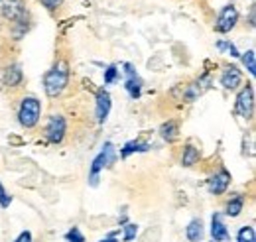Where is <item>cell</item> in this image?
Returning <instances> with one entry per match:
<instances>
[{
	"label": "cell",
	"mask_w": 256,
	"mask_h": 242,
	"mask_svg": "<svg viewBox=\"0 0 256 242\" xmlns=\"http://www.w3.org/2000/svg\"><path fill=\"white\" fill-rule=\"evenodd\" d=\"M69 77H71V71H69V63L64 60L56 61L44 75V91L50 98H58L62 96L64 91L69 85Z\"/></svg>",
	"instance_id": "cell-1"
},
{
	"label": "cell",
	"mask_w": 256,
	"mask_h": 242,
	"mask_svg": "<svg viewBox=\"0 0 256 242\" xmlns=\"http://www.w3.org/2000/svg\"><path fill=\"white\" fill-rule=\"evenodd\" d=\"M114 162H116V148H114V144H112V142H104V144H102V150L98 152L96 158L91 162L87 183H89L91 187H96V185H98V176H100V172L106 170V168H112Z\"/></svg>",
	"instance_id": "cell-2"
},
{
	"label": "cell",
	"mask_w": 256,
	"mask_h": 242,
	"mask_svg": "<svg viewBox=\"0 0 256 242\" xmlns=\"http://www.w3.org/2000/svg\"><path fill=\"white\" fill-rule=\"evenodd\" d=\"M42 118V100L38 96H24L20 106H18V122L22 128L26 130H32L38 126V122Z\"/></svg>",
	"instance_id": "cell-3"
},
{
	"label": "cell",
	"mask_w": 256,
	"mask_h": 242,
	"mask_svg": "<svg viewBox=\"0 0 256 242\" xmlns=\"http://www.w3.org/2000/svg\"><path fill=\"white\" fill-rule=\"evenodd\" d=\"M254 110V89L250 83L242 85L240 91L236 94V102H234V112L240 118H250Z\"/></svg>",
	"instance_id": "cell-4"
},
{
	"label": "cell",
	"mask_w": 256,
	"mask_h": 242,
	"mask_svg": "<svg viewBox=\"0 0 256 242\" xmlns=\"http://www.w3.org/2000/svg\"><path fill=\"white\" fill-rule=\"evenodd\" d=\"M65 132H67V120H65L64 114H52L48 122H46V138L52 142V144H62L65 138Z\"/></svg>",
	"instance_id": "cell-5"
},
{
	"label": "cell",
	"mask_w": 256,
	"mask_h": 242,
	"mask_svg": "<svg viewBox=\"0 0 256 242\" xmlns=\"http://www.w3.org/2000/svg\"><path fill=\"white\" fill-rule=\"evenodd\" d=\"M238 24V10L234 4H226L223 6V10L219 12L217 20H215V32L219 34H228L236 28Z\"/></svg>",
	"instance_id": "cell-6"
},
{
	"label": "cell",
	"mask_w": 256,
	"mask_h": 242,
	"mask_svg": "<svg viewBox=\"0 0 256 242\" xmlns=\"http://www.w3.org/2000/svg\"><path fill=\"white\" fill-rule=\"evenodd\" d=\"M122 73H124V89L126 92L130 94V98H140V94H142V79H140V75L136 73V69H134V65L132 63H122Z\"/></svg>",
	"instance_id": "cell-7"
},
{
	"label": "cell",
	"mask_w": 256,
	"mask_h": 242,
	"mask_svg": "<svg viewBox=\"0 0 256 242\" xmlns=\"http://www.w3.org/2000/svg\"><path fill=\"white\" fill-rule=\"evenodd\" d=\"M110 108H112L110 92L102 87V89L96 91V96H95V118L98 124H104L106 122L108 114H110Z\"/></svg>",
	"instance_id": "cell-8"
},
{
	"label": "cell",
	"mask_w": 256,
	"mask_h": 242,
	"mask_svg": "<svg viewBox=\"0 0 256 242\" xmlns=\"http://www.w3.org/2000/svg\"><path fill=\"white\" fill-rule=\"evenodd\" d=\"M219 83L223 85V89H226V91H236V89L242 85V71H240L236 65L224 67Z\"/></svg>",
	"instance_id": "cell-9"
},
{
	"label": "cell",
	"mask_w": 256,
	"mask_h": 242,
	"mask_svg": "<svg viewBox=\"0 0 256 242\" xmlns=\"http://www.w3.org/2000/svg\"><path fill=\"white\" fill-rule=\"evenodd\" d=\"M2 14L6 20H12L14 24L28 20V12H26V6L22 0H6V4L2 6Z\"/></svg>",
	"instance_id": "cell-10"
},
{
	"label": "cell",
	"mask_w": 256,
	"mask_h": 242,
	"mask_svg": "<svg viewBox=\"0 0 256 242\" xmlns=\"http://www.w3.org/2000/svg\"><path fill=\"white\" fill-rule=\"evenodd\" d=\"M228 185H230V174L226 170H219L217 174H213L209 178L207 189H209L211 195H223V193H226Z\"/></svg>",
	"instance_id": "cell-11"
},
{
	"label": "cell",
	"mask_w": 256,
	"mask_h": 242,
	"mask_svg": "<svg viewBox=\"0 0 256 242\" xmlns=\"http://www.w3.org/2000/svg\"><path fill=\"white\" fill-rule=\"evenodd\" d=\"M211 236H213V242H228L230 240V232H228L226 224L223 222L221 212H215V214L211 216Z\"/></svg>",
	"instance_id": "cell-12"
},
{
	"label": "cell",
	"mask_w": 256,
	"mask_h": 242,
	"mask_svg": "<svg viewBox=\"0 0 256 242\" xmlns=\"http://www.w3.org/2000/svg\"><path fill=\"white\" fill-rule=\"evenodd\" d=\"M24 81V73L20 69V65H8L4 69V75H2V83L6 87H20Z\"/></svg>",
	"instance_id": "cell-13"
},
{
	"label": "cell",
	"mask_w": 256,
	"mask_h": 242,
	"mask_svg": "<svg viewBox=\"0 0 256 242\" xmlns=\"http://www.w3.org/2000/svg\"><path fill=\"white\" fill-rule=\"evenodd\" d=\"M160 136L166 142H176L180 138V122L168 120L160 126Z\"/></svg>",
	"instance_id": "cell-14"
},
{
	"label": "cell",
	"mask_w": 256,
	"mask_h": 242,
	"mask_svg": "<svg viewBox=\"0 0 256 242\" xmlns=\"http://www.w3.org/2000/svg\"><path fill=\"white\" fill-rule=\"evenodd\" d=\"M203 234H205V228H203L201 218H193V220H190V224L186 226V236H188V240L190 242L203 240Z\"/></svg>",
	"instance_id": "cell-15"
},
{
	"label": "cell",
	"mask_w": 256,
	"mask_h": 242,
	"mask_svg": "<svg viewBox=\"0 0 256 242\" xmlns=\"http://www.w3.org/2000/svg\"><path fill=\"white\" fill-rule=\"evenodd\" d=\"M244 209V195H234L228 199L226 207H224V214L230 216V218H236Z\"/></svg>",
	"instance_id": "cell-16"
},
{
	"label": "cell",
	"mask_w": 256,
	"mask_h": 242,
	"mask_svg": "<svg viewBox=\"0 0 256 242\" xmlns=\"http://www.w3.org/2000/svg\"><path fill=\"white\" fill-rule=\"evenodd\" d=\"M148 150H150V144H148V142L130 140V142H126V144L120 148V158L126 160L128 156H132V154H140V152H148Z\"/></svg>",
	"instance_id": "cell-17"
},
{
	"label": "cell",
	"mask_w": 256,
	"mask_h": 242,
	"mask_svg": "<svg viewBox=\"0 0 256 242\" xmlns=\"http://www.w3.org/2000/svg\"><path fill=\"white\" fill-rule=\"evenodd\" d=\"M199 160H201V152L197 150L193 144H188L184 148V154H182V166L184 168H193Z\"/></svg>",
	"instance_id": "cell-18"
},
{
	"label": "cell",
	"mask_w": 256,
	"mask_h": 242,
	"mask_svg": "<svg viewBox=\"0 0 256 242\" xmlns=\"http://www.w3.org/2000/svg\"><path fill=\"white\" fill-rule=\"evenodd\" d=\"M236 242H256V232L252 224H244L238 234H236Z\"/></svg>",
	"instance_id": "cell-19"
},
{
	"label": "cell",
	"mask_w": 256,
	"mask_h": 242,
	"mask_svg": "<svg viewBox=\"0 0 256 242\" xmlns=\"http://www.w3.org/2000/svg\"><path fill=\"white\" fill-rule=\"evenodd\" d=\"M217 50L223 52V54H226V56H230V58H240V52L236 50V46H234L232 42L219 40V42H217Z\"/></svg>",
	"instance_id": "cell-20"
},
{
	"label": "cell",
	"mask_w": 256,
	"mask_h": 242,
	"mask_svg": "<svg viewBox=\"0 0 256 242\" xmlns=\"http://www.w3.org/2000/svg\"><path fill=\"white\" fill-rule=\"evenodd\" d=\"M242 65H244V69H246L250 75H256V54H254V50H248V52L242 56Z\"/></svg>",
	"instance_id": "cell-21"
},
{
	"label": "cell",
	"mask_w": 256,
	"mask_h": 242,
	"mask_svg": "<svg viewBox=\"0 0 256 242\" xmlns=\"http://www.w3.org/2000/svg\"><path fill=\"white\" fill-rule=\"evenodd\" d=\"M118 75H120V69H118L116 65H108V67L104 69V85L114 83V81L118 79Z\"/></svg>",
	"instance_id": "cell-22"
},
{
	"label": "cell",
	"mask_w": 256,
	"mask_h": 242,
	"mask_svg": "<svg viewBox=\"0 0 256 242\" xmlns=\"http://www.w3.org/2000/svg\"><path fill=\"white\" fill-rule=\"evenodd\" d=\"M65 240L67 242H85L83 232L79 230V226H71L67 232H65Z\"/></svg>",
	"instance_id": "cell-23"
},
{
	"label": "cell",
	"mask_w": 256,
	"mask_h": 242,
	"mask_svg": "<svg viewBox=\"0 0 256 242\" xmlns=\"http://www.w3.org/2000/svg\"><path fill=\"white\" fill-rule=\"evenodd\" d=\"M122 230H124V236H122V240L124 242H132L136 238V234H138V224H134V222H126L124 226H122Z\"/></svg>",
	"instance_id": "cell-24"
},
{
	"label": "cell",
	"mask_w": 256,
	"mask_h": 242,
	"mask_svg": "<svg viewBox=\"0 0 256 242\" xmlns=\"http://www.w3.org/2000/svg\"><path fill=\"white\" fill-rule=\"evenodd\" d=\"M10 203H12V195H8L6 187H4L2 182H0V207H2V209H8Z\"/></svg>",
	"instance_id": "cell-25"
},
{
	"label": "cell",
	"mask_w": 256,
	"mask_h": 242,
	"mask_svg": "<svg viewBox=\"0 0 256 242\" xmlns=\"http://www.w3.org/2000/svg\"><path fill=\"white\" fill-rule=\"evenodd\" d=\"M40 2H42V6L48 8V10H58V8L64 4V0H40Z\"/></svg>",
	"instance_id": "cell-26"
},
{
	"label": "cell",
	"mask_w": 256,
	"mask_h": 242,
	"mask_svg": "<svg viewBox=\"0 0 256 242\" xmlns=\"http://www.w3.org/2000/svg\"><path fill=\"white\" fill-rule=\"evenodd\" d=\"M14 242H34L32 232H30V230H24V232H20V234H18V238H16Z\"/></svg>",
	"instance_id": "cell-27"
},
{
	"label": "cell",
	"mask_w": 256,
	"mask_h": 242,
	"mask_svg": "<svg viewBox=\"0 0 256 242\" xmlns=\"http://www.w3.org/2000/svg\"><path fill=\"white\" fill-rule=\"evenodd\" d=\"M120 230H114V232H110L106 238H102V240H98V242H120L118 238H116V234H118Z\"/></svg>",
	"instance_id": "cell-28"
},
{
	"label": "cell",
	"mask_w": 256,
	"mask_h": 242,
	"mask_svg": "<svg viewBox=\"0 0 256 242\" xmlns=\"http://www.w3.org/2000/svg\"><path fill=\"white\" fill-rule=\"evenodd\" d=\"M252 2H254V0H252Z\"/></svg>",
	"instance_id": "cell-29"
}]
</instances>
